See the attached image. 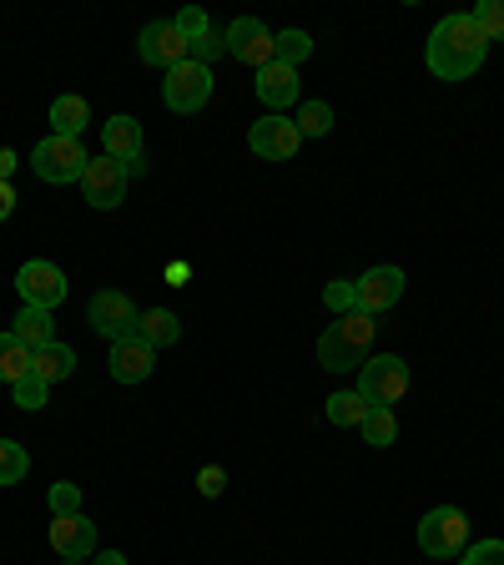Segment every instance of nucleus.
Listing matches in <instances>:
<instances>
[{
	"mask_svg": "<svg viewBox=\"0 0 504 565\" xmlns=\"http://www.w3.org/2000/svg\"><path fill=\"white\" fill-rule=\"evenodd\" d=\"M484 56H490V41L480 35L470 11L444 15L429 31V46H423V61H429V71H435L439 82H470L474 71L484 66Z\"/></svg>",
	"mask_w": 504,
	"mask_h": 565,
	"instance_id": "nucleus-1",
	"label": "nucleus"
},
{
	"mask_svg": "<svg viewBox=\"0 0 504 565\" xmlns=\"http://www.w3.org/2000/svg\"><path fill=\"white\" fill-rule=\"evenodd\" d=\"M374 333H378V318H368V313L333 318V329L318 339V364L329 369V374H353V369H364L368 349H374Z\"/></svg>",
	"mask_w": 504,
	"mask_h": 565,
	"instance_id": "nucleus-2",
	"label": "nucleus"
},
{
	"mask_svg": "<svg viewBox=\"0 0 504 565\" xmlns=\"http://www.w3.org/2000/svg\"><path fill=\"white\" fill-rule=\"evenodd\" d=\"M419 551L429 561H454L470 551V515L454 505H439L419 520Z\"/></svg>",
	"mask_w": 504,
	"mask_h": 565,
	"instance_id": "nucleus-3",
	"label": "nucleus"
},
{
	"mask_svg": "<svg viewBox=\"0 0 504 565\" xmlns=\"http://www.w3.org/2000/svg\"><path fill=\"white\" fill-rule=\"evenodd\" d=\"M86 147L76 137H41L35 141V152H31V167H35V177L41 182H51V188H66V182H82V172H86Z\"/></svg>",
	"mask_w": 504,
	"mask_h": 565,
	"instance_id": "nucleus-4",
	"label": "nucleus"
},
{
	"mask_svg": "<svg viewBox=\"0 0 504 565\" xmlns=\"http://www.w3.org/2000/svg\"><path fill=\"white\" fill-rule=\"evenodd\" d=\"M358 394L368 399V409H394L409 394V364H404L399 353H374L358 369Z\"/></svg>",
	"mask_w": 504,
	"mask_h": 565,
	"instance_id": "nucleus-5",
	"label": "nucleus"
},
{
	"mask_svg": "<svg viewBox=\"0 0 504 565\" xmlns=\"http://www.w3.org/2000/svg\"><path fill=\"white\" fill-rule=\"evenodd\" d=\"M137 318H141V308L131 303L121 288H101V294H92V303H86V329L111 343L131 339V333H137Z\"/></svg>",
	"mask_w": 504,
	"mask_h": 565,
	"instance_id": "nucleus-6",
	"label": "nucleus"
},
{
	"mask_svg": "<svg viewBox=\"0 0 504 565\" xmlns=\"http://www.w3.org/2000/svg\"><path fill=\"white\" fill-rule=\"evenodd\" d=\"M212 96V71L197 66V61H182V66L167 71V82H162V102L172 106L176 117H197L202 106H207Z\"/></svg>",
	"mask_w": 504,
	"mask_h": 565,
	"instance_id": "nucleus-7",
	"label": "nucleus"
},
{
	"mask_svg": "<svg viewBox=\"0 0 504 565\" xmlns=\"http://www.w3.org/2000/svg\"><path fill=\"white\" fill-rule=\"evenodd\" d=\"M15 294H21V303H31V308H51V313H56V308L66 303L71 282H66V273H61L56 263L31 258V263H21V273H15Z\"/></svg>",
	"mask_w": 504,
	"mask_h": 565,
	"instance_id": "nucleus-8",
	"label": "nucleus"
},
{
	"mask_svg": "<svg viewBox=\"0 0 504 565\" xmlns=\"http://www.w3.org/2000/svg\"><path fill=\"white\" fill-rule=\"evenodd\" d=\"M223 35H227V56L243 61V66L262 71L278 61V41H272V31L258 21V15H237L233 25H223Z\"/></svg>",
	"mask_w": 504,
	"mask_h": 565,
	"instance_id": "nucleus-9",
	"label": "nucleus"
},
{
	"mask_svg": "<svg viewBox=\"0 0 504 565\" xmlns=\"http://www.w3.org/2000/svg\"><path fill=\"white\" fill-rule=\"evenodd\" d=\"M247 147L262 157V162H293L298 147H303V131L293 127V117H258L247 131Z\"/></svg>",
	"mask_w": 504,
	"mask_h": 565,
	"instance_id": "nucleus-10",
	"label": "nucleus"
},
{
	"mask_svg": "<svg viewBox=\"0 0 504 565\" xmlns=\"http://www.w3.org/2000/svg\"><path fill=\"white\" fill-rule=\"evenodd\" d=\"M137 56L147 61V66H157V71H172V66H182V61H192V46H187V35L176 31L172 21H152L147 31L137 35Z\"/></svg>",
	"mask_w": 504,
	"mask_h": 565,
	"instance_id": "nucleus-11",
	"label": "nucleus"
},
{
	"mask_svg": "<svg viewBox=\"0 0 504 565\" xmlns=\"http://www.w3.org/2000/svg\"><path fill=\"white\" fill-rule=\"evenodd\" d=\"M82 192L96 212L121 207V198H127V167L111 162V157H92L82 172Z\"/></svg>",
	"mask_w": 504,
	"mask_h": 565,
	"instance_id": "nucleus-12",
	"label": "nucleus"
},
{
	"mask_svg": "<svg viewBox=\"0 0 504 565\" xmlns=\"http://www.w3.org/2000/svg\"><path fill=\"white\" fill-rule=\"evenodd\" d=\"M353 282H358V313L368 318H384L404 298V268H394V263H378V268H368Z\"/></svg>",
	"mask_w": 504,
	"mask_h": 565,
	"instance_id": "nucleus-13",
	"label": "nucleus"
},
{
	"mask_svg": "<svg viewBox=\"0 0 504 565\" xmlns=\"http://www.w3.org/2000/svg\"><path fill=\"white\" fill-rule=\"evenodd\" d=\"M51 551H56L61 561H92L96 555L92 515H51Z\"/></svg>",
	"mask_w": 504,
	"mask_h": 565,
	"instance_id": "nucleus-14",
	"label": "nucleus"
},
{
	"mask_svg": "<svg viewBox=\"0 0 504 565\" xmlns=\"http://www.w3.org/2000/svg\"><path fill=\"white\" fill-rule=\"evenodd\" d=\"M106 369H111V379H117V384H141V379H152V369H157V349H152V343H141L137 333H131V339H117V343H111Z\"/></svg>",
	"mask_w": 504,
	"mask_h": 565,
	"instance_id": "nucleus-15",
	"label": "nucleus"
},
{
	"mask_svg": "<svg viewBox=\"0 0 504 565\" xmlns=\"http://www.w3.org/2000/svg\"><path fill=\"white\" fill-rule=\"evenodd\" d=\"M101 157H111V162L121 167H137L141 162V121L127 117V111H117V117L101 121Z\"/></svg>",
	"mask_w": 504,
	"mask_h": 565,
	"instance_id": "nucleus-16",
	"label": "nucleus"
},
{
	"mask_svg": "<svg viewBox=\"0 0 504 565\" xmlns=\"http://www.w3.org/2000/svg\"><path fill=\"white\" fill-rule=\"evenodd\" d=\"M298 71L293 66H282V61H272V66L258 71V102L268 106L272 117H282L288 106H298Z\"/></svg>",
	"mask_w": 504,
	"mask_h": 565,
	"instance_id": "nucleus-17",
	"label": "nucleus"
},
{
	"mask_svg": "<svg viewBox=\"0 0 504 565\" xmlns=\"http://www.w3.org/2000/svg\"><path fill=\"white\" fill-rule=\"evenodd\" d=\"M11 339L25 343L31 353H41L46 343H56V318H51V308H31L21 303V313L11 318Z\"/></svg>",
	"mask_w": 504,
	"mask_h": 565,
	"instance_id": "nucleus-18",
	"label": "nucleus"
},
{
	"mask_svg": "<svg viewBox=\"0 0 504 565\" xmlns=\"http://www.w3.org/2000/svg\"><path fill=\"white\" fill-rule=\"evenodd\" d=\"M31 374L41 379V384H61V379H71L76 374V349H71V343H46V349L35 353L31 359Z\"/></svg>",
	"mask_w": 504,
	"mask_h": 565,
	"instance_id": "nucleus-19",
	"label": "nucleus"
},
{
	"mask_svg": "<svg viewBox=\"0 0 504 565\" xmlns=\"http://www.w3.org/2000/svg\"><path fill=\"white\" fill-rule=\"evenodd\" d=\"M86 127H92V106H86L82 96H56V102H51V131H56V137L82 141Z\"/></svg>",
	"mask_w": 504,
	"mask_h": 565,
	"instance_id": "nucleus-20",
	"label": "nucleus"
},
{
	"mask_svg": "<svg viewBox=\"0 0 504 565\" xmlns=\"http://www.w3.org/2000/svg\"><path fill=\"white\" fill-rule=\"evenodd\" d=\"M137 339L152 343V349H172V343L182 339V323H176V313H167V308H147V313L137 318Z\"/></svg>",
	"mask_w": 504,
	"mask_h": 565,
	"instance_id": "nucleus-21",
	"label": "nucleus"
},
{
	"mask_svg": "<svg viewBox=\"0 0 504 565\" xmlns=\"http://www.w3.org/2000/svg\"><path fill=\"white\" fill-rule=\"evenodd\" d=\"M323 414H329V424H339V429H358V424L368 419V399L358 388H339V394H329Z\"/></svg>",
	"mask_w": 504,
	"mask_h": 565,
	"instance_id": "nucleus-22",
	"label": "nucleus"
},
{
	"mask_svg": "<svg viewBox=\"0 0 504 565\" xmlns=\"http://www.w3.org/2000/svg\"><path fill=\"white\" fill-rule=\"evenodd\" d=\"M31 359L35 353L25 349V343H15L11 333H0V384H21V379L31 374Z\"/></svg>",
	"mask_w": 504,
	"mask_h": 565,
	"instance_id": "nucleus-23",
	"label": "nucleus"
},
{
	"mask_svg": "<svg viewBox=\"0 0 504 565\" xmlns=\"http://www.w3.org/2000/svg\"><path fill=\"white\" fill-rule=\"evenodd\" d=\"M358 435H364V445L388 449L399 439V419H394V409H368V419L358 424Z\"/></svg>",
	"mask_w": 504,
	"mask_h": 565,
	"instance_id": "nucleus-24",
	"label": "nucleus"
},
{
	"mask_svg": "<svg viewBox=\"0 0 504 565\" xmlns=\"http://www.w3.org/2000/svg\"><path fill=\"white\" fill-rule=\"evenodd\" d=\"M293 127L303 131V137H329L333 131V106L329 102H298Z\"/></svg>",
	"mask_w": 504,
	"mask_h": 565,
	"instance_id": "nucleus-25",
	"label": "nucleus"
},
{
	"mask_svg": "<svg viewBox=\"0 0 504 565\" xmlns=\"http://www.w3.org/2000/svg\"><path fill=\"white\" fill-rule=\"evenodd\" d=\"M272 41H278V61L282 66H293V71L313 56V35L308 31H272Z\"/></svg>",
	"mask_w": 504,
	"mask_h": 565,
	"instance_id": "nucleus-26",
	"label": "nucleus"
},
{
	"mask_svg": "<svg viewBox=\"0 0 504 565\" xmlns=\"http://www.w3.org/2000/svg\"><path fill=\"white\" fill-rule=\"evenodd\" d=\"M31 475V455L15 439H0V484H21Z\"/></svg>",
	"mask_w": 504,
	"mask_h": 565,
	"instance_id": "nucleus-27",
	"label": "nucleus"
},
{
	"mask_svg": "<svg viewBox=\"0 0 504 565\" xmlns=\"http://www.w3.org/2000/svg\"><path fill=\"white\" fill-rule=\"evenodd\" d=\"M187 46H192V61L212 71V61L227 56V35H223V25H207V31H202L197 41H187Z\"/></svg>",
	"mask_w": 504,
	"mask_h": 565,
	"instance_id": "nucleus-28",
	"label": "nucleus"
},
{
	"mask_svg": "<svg viewBox=\"0 0 504 565\" xmlns=\"http://www.w3.org/2000/svg\"><path fill=\"white\" fill-rule=\"evenodd\" d=\"M323 303H329V313H358V282L353 278H333L329 288H323Z\"/></svg>",
	"mask_w": 504,
	"mask_h": 565,
	"instance_id": "nucleus-29",
	"label": "nucleus"
},
{
	"mask_svg": "<svg viewBox=\"0 0 504 565\" xmlns=\"http://www.w3.org/2000/svg\"><path fill=\"white\" fill-rule=\"evenodd\" d=\"M470 15H474L484 41H504V0H480Z\"/></svg>",
	"mask_w": 504,
	"mask_h": 565,
	"instance_id": "nucleus-30",
	"label": "nucleus"
},
{
	"mask_svg": "<svg viewBox=\"0 0 504 565\" xmlns=\"http://www.w3.org/2000/svg\"><path fill=\"white\" fill-rule=\"evenodd\" d=\"M51 515H82V484L71 480L51 484Z\"/></svg>",
	"mask_w": 504,
	"mask_h": 565,
	"instance_id": "nucleus-31",
	"label": "nucleus"
},
{
	"mask_svg": "<svg viewBox=\"0 0 504 565\" xmlns=\"http://www.w3.org/2000/svg\"><path fill=\"white\" fill-rule=\"evenodd\" d=\"M11 399L21 404V409H41V404L51 399V384H41L35 374H25L21 384H11Z\"/></svg>",
	"mask_w": 504,
	"mask_h": 565,
	"instance_id": "nucleus-32",
	"label": "nucleus"
},
{
	"mask_svg": "<svg viewBox=\"0 0 504 565\" xmlns=\"http://www.w3.org/2000/svg\"><path fill=\"white\" fill-rule=\"evenodd\" d=\"M459 565H504V541H470Z\"/></svg>",
	"mask_w": 504,
	"mask_h": 565,
	"instance_id": "nucleus-33",
	"label": "nucleus"
},
{
	"mask_svg": "<svg viewBox=\"0 0 504 565\" xmlns=\"http://www.w3.org/2000/svg\"><path fill=\"white\" fill-rule=\"evenodd\" d=\"M172 25H176V31H182V35H187V41H197V35L202 31H207V11H202V6H182V11H176L172 15Z\"/></svg>",
	"mask_w": 504,
	"mask_h": 565,
	"instance_id": "nucleus-34",
	"label": "nucleus"
},
{
	"mask_svg": "<svg viewBox=\"0 0 504 565\" xmlns=\"http://www.w3.org/2000/svg\"><path fill=\"white\" fill-rule=\"evenodd\" d=\"M197 490L207 494V500H217V494L227 490V470H223V465H202V470H197Z\"/></svg>",
	"mask_w": 504,
	"mask_h": 565,
	"instance_id": "nucleus-35",
	"label": "nucleus"
},
{
	"mask_svg": "<svg viewBox=\"0 0 504 565\" xmlns=\"http://www.w3.org/2000/svg\"><path fill=\"white\" fill-rule=\"evenodd\" d=\"M11 212H15V188L11 182H0V223H6Z\"/></svg>",
	"mask_w": 504,
	"mask_h": 565,
	"instance_id": "nucleus-36",
	"label": "nucleus"
},
{
	"mask_svg": "<svg viewBox=\"0 0 504 565\" xmlns=\"http://www.w3.org/2000/svg\"><path fill=\"white\" fill-rule=\"evenodd\" d=\"M15 162H21V157H15V152H11V147H0V182H11Z\"/></svg>",
	"mask_w": 504,
	"mask_h": 565,
	"instance_id": "nucleus-37",
	"label": "nucleus"
},
{
	"mask_svg": "<svg viewBox=\"0 0 504 565\" xmlns=\"http://www.w3.org/2000/svg\"><path fill=\"white\" fill-rule=\"evenodd\" d=\"M92 565H127V555H121V551H96Z\"/></svg>",
	"mask_w": 504,
	"mask_h": 565,
	"instance_id": "nucleus-38",
	"label": "nucleus"
},
{
	"mask_svg": "<svg viewBox=\"0 0 504 565\" xmlns=\"http://www.w3.org/2000/svg\"><path fill=\"white\" fill-rule=\"evenodd\" d=\"M187 273H192L187 263H172V268H167V282H182V278H187Z\"/></svg>",
	"mask_w": 504,
	"mask_h": 565,
	"instance_id": "nucleus-39",
	"label": "nucleus"
},
{
	"mask_svg": "<svg viewBox=\"0 0 504 565\" xmlns=\"http://www.w3.org/2000/svg\"><path fill=\"white\" fill-rule=\"evenodd\" d=\"M66 565H92V561H66Z\"/></svg>",
	"mask_w": 504,
	"mask_h": 565,
	"instance_id": "nucleus-40",
	"label": "nucleus"
}]
</instances>
